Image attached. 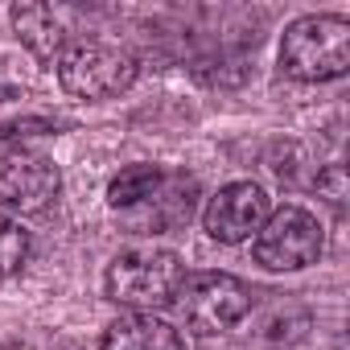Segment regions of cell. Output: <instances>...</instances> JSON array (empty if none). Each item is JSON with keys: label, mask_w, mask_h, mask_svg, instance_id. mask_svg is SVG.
Masks as SVG:
<instances>
[{"label": "cell", "mask_w": 350, "mask_h": 350, "mask_svg": "<svg viewBox=\"0 0 350 350\" xmlns=\"http://www.w3.org/2000/svg\"><path fill=\"white\" fill-rule=\"evenodd\" d=\"M13 29H17V38H21V46L38 58V62H46V66H54L58 62V54L66 50V29H62V17L50 9V5H13Z\"/></svg>", "instance_id": "obj_9"}, {"label": "cell", "mask_w": 350, "mask_h": 350, "mask_svg": "<svg viewBox=\"0 0 350 350\" xmlns=\"http://www.w3.org/2000/svg\"><path fill=\"white\" fill-rule=\"evenodd\" d=\"M173 305L182 309V317L194 334L215 338V334L235 329L252 313V288L231 272H190Z\"/></svg>", "instance_id": "obj_4"}, {"label": "cell", "mask_w": 350, "mask_h": 350, "mask_svg": "<svg viewBox=\"0 0 350 350\" xmlns=\"http://www.w3.org/2000/svg\"><path fill=\"white\" fill-rule=\"evenodd\" d=\"M317 194H325L329 206L342 211V202H346V169H342V165H325V169L317 173Z\"/></svg>", "instance_id": "obj_12"}, {"label": "cell", "mask_w": 350, "mask_h": 350, "mask_svg": "<svg viewBox=\"0 0 350 350\" xmlns=\"http://www.w3.org/2000/svg\"><path fill=\"white\" fill-rule=\"evenodd\" d=\"M268 194L264 186L256 182H231L223 186L211 202H206V215H202V227L215 243H247L264 219H268Z\"/></svg>", "instance_id": "obj_7"}, {"label": "cell", "mask_w": 350, "mask_h": 350, "mask_svg": "<svg viewBox=\"0 0 350 350\" xmlns=\"http://www.w3.org/2000/svg\"><path fill=\"white\" fill-rule=\"evenodd\" d=\"M99 350H186L182 329H173L165 317L152 313H128L111 321L99 338Z\"/></svg>", "instance_id": "obj_8"}, {"label": "cell", "mask_w": 350, "mask_h": 350, "mask_svg": "<svg viewBox=\"0 0 350 350\" xmlns=\"http://www.w3.org/2000/svg\"><path fill=\"white\" fill-rule=\"evenodd\" d=\"M29 260V235L21 231V223L0 215V280H9L25 268Z\"/></svg>", "instance_id": "obj_11"}, {"label": "cell", "mask_w": 350, "mask_h": 350, "mask_svg": "<svg viewBox=\"0 0 350 350\" xmlns=\"http://www.w3.org/2000/svg\"><path fill=\"white\" fill-rule=\"evenodd\" d=\"M186 280V264L165 247H124L103 276L107 301L132 309V313H157L178 301V288Z\"/></svg>", "instance_id": "obj_1"}, {"label": "cell", "mask_w": 350, "mask_h": 350, "mask_svg": "<svg viewBox=\"0 0 350 350\" xmlns=\"http://www.w3.org/2000/svg\"><path fill=\"white\" fill-rule=\"evenodd\" d=\"M280 70L297 83H329L350 70V21L342 13L297 17L280 38Z\"/></svg>", "instance_id": "obj_2"}, {"label": "cell", "mask_w": 350, "mask_h": 350, "mask_svg": "<svg viewBox=\"0 0 350 350\" xmlns=\"http://www.w3.org/2000/svg\"><path fill=\"white\" fill-rule=\"evenodd\" d=\"M62 190V173L42 152L0 157V206L13 215H42Z\"/></svg>", "instance_id": "obj_6"}, {"label": "cell", "mask_w": 350, "mask_h": 350, "mask_svg": "<svg viewBox=\"0 0 350 350\" xmlns=\"http://www.w3.org/2000/svg\"><path fill=\"white\" fill-rule=\"evenodd\" d=\"M161 178H165L161 165H148V161L124 165L116 178L107 182V202H111L116 211H132V206H140V202L161 186Z\"/></svg>", "instance_id": "obj_10"}, {"label": "cell", "mask_w": 350, "mask_h": 350, "mask_svg": "<svg viewBox=\"0 0 350 350\" xmlns=\"http://www.w3.org/2000/svg\"><path fill=\"white\" fill-rule=\"evenodd\" d=\"M0 350H33V346H25V342H5Z\"/></svg>", "instance_id": "obj_13"}, {"label": "cell", "mask_w": 350, "mask_h": 350, "mask_svg": "<svg viewBox=\"0 0 350 350\" xmlns=\"http://www.w3.org/2000/svg\"><path fill=\"white\" fill-rule=\"evenodd\" d=\"M54 66H58L62 91L75 99H87V103H103V99L124 95L140 75L136 54L111 38H79L58 54Z\"/></svg>", "instance_id": "obj_3"}, {"label": "cell", "mask_w": 350, "mask_h": 350, "mask_svg": "<svg viewBox=\"0 0 350 350\" xmlns=\"http://www.w3.org/2000/svg\"><path fill=\"white\" fill-rule=\"evenodd\" d=\"M256 264H264L268 272H301L309 264L321 260L325 252V231L317 223L313 211L284 202L276 211H268L264 227L256 231Z\"/></svg>", "instance_id": "obj_5"}]
</instances>
